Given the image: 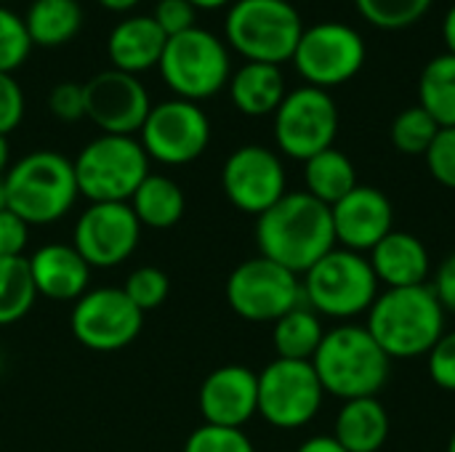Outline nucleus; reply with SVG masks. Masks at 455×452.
<instances>
[{
    "mask_svg": "<svg viewBox=\"0 0 455 452\" xmlns=\"http://www.w3.org/2000/svg\"><path fill=\"white\" fill-rule=\"evenodd\" d=\"M256 245L259 256L293 274H307L336 248L331 208L309 192H285L256 218Z\"/></svg>",
    "mask_w": 455,
    "mask_h": 452,
    "instance_id": "obj_1",
    "label": "nucleus"
},
{
    "mask_svg": "<svg viewBox=\"0 0 455 452\" xmlns=\"http://www.w3.org/2000/svg\"><path fill=\"white\" fill-rule=\"evenodd\" d=\"M365 328L389 360H413L429 354L445 336V309L432 285L395 288L379 293Z\"/></svg>",
    "mask_w": 455,
    "mask_h": 452,
    "instance_id": "obj_2",
    "label": "nucleus"
},
{
    "mask_svg": "<svg viewBox=\"0 0 455 452\" xmlns=\"http://www.w3.org/2000/svg\"><path fill=\"white\" fill-rule=\"evenodd\" d=\"M312 368L325 389L344 402L379 397L389 381L392 360L376 344L368 328L339 325L325 333L320 349L312 357Z\"/></svg>",
    "mask_w": 455,
    "mask_h": 452,
    "instance_id": "obj_3",
    "label": "nucleus"
},
{
    "mask_svg": "<svg viewBox=\"0 0 455 452\" xmlns=\"http://www.w3.org/2000/svg\"><path fill=\"white\" fill-rule=\"evenodd\" d=\"M3 181L8 208L29 226L61 221L80 197L72 160L53 149H35L11 163Z\"/></svg>",
    "mask_w": 455,
    "mask_h": 452,
    "instance_id": "obj_4",
    "label": "nucleus"
},
{
    "mask_svg": "<svg viewBox=\"0 0 455 452\" xmlns=\"http://www.w3.org/2000/svg\"><path fill=\"white\" fill-rule=\"evenodd\" d=\"M72 165L88 202H128L149 176V155L136 136L101 133L77 152Z\"/></svg>",
    "mask_w": 455,
    "mask_h": 452,
    "instance_id": "obj_5",
    "label": "nucleus"
},
{
    "mask_svg": "<svg viewBox=\"0 0 455 452\" xmlns=\"http://www.w3.org/2000/svg\"><path fill=\"white\" fill-rule=\"evenodd\" d=\"M301 32L304 21L288 0H235L224 19V35L245 61H291Z\"/></svg>",
    "mask_w": 455,
    "mask_h": 452,
    "instance_id": "obj_6",
    "label": "nucleus"
},
{
    "mask_svg": "<svg viewBox=\"0 0 455 452\" xmlns=\"http://www.w3.org/2000/svg\"><path fill=\"white\" fill-rule=\"evenodd\" d=\"M304 304L320 317L352 320L379 298V280L363 253L333 248L301 280Z\"/></svg>",
    "mask_w": 455,
    "mask_h": 452,
    "instance_id": "obj_7",
    "label": "nucleus"
},
{
    "mask_svg": "<svg viewBox=\"0 0 455 452\" xmlns=\"http://www.w3.org/2000/svg\"><path fill=\"white\" fill-rule=\"evenodd\" d=\"M157 69L163 83L179 99L189 101L219 93L224 85H229L232 77V61L224 40L197 24L168 37Z\"/></svg>",
    "mask_w": 455,
    "mask_h": 452,
    "instance_id": "obj_8",
    "label": "nucleus"
},
{
    "mask_svg": "<svg viewBox=\"0 0 455 452\" xmlns=\"http://www.w3.org/2000/svg\"><path fill=\"white\" fill-rule=\"evenodd\" d=\"M229 309L248 322H277L304 304V288L291 269L256 256L232 269L224 285Z\"/></svg>",
    "mask_w": 455,
    "mask_h": 452,
    "instance_id": "obj_9",
    "label": "nucleus"
},
{
    "mask_svg": "<svg viewBox=\"0 0 455 452\" xmlns=\"http://www.w3.org/2000/svg\"><path fill=\"white\" fill-rule=\"evenodd\" d=\"M325 389L312 362L272 360L259 373V416L283 432L304 429L323 408Z\"/></svg>",
    "mask_w": 455,
    "mask_h": 452,
    "instance_id": "obj_10",
    "label": "nucleus"
},
{
    "mask_svg": "<svg viewBox=\"0 0 455 452\" xmlns=\"http://www.w3.org/2000/svg\"><path fill=\"white\" fill-rule=\"evenodd\" d=\"M339 133V107L328 91L301 85L285 93L275 112V141L283 155L307 163L333 147Z\"/></svg>",
    "mask_w": 455,
    "mask_h": 452,
    "instance_id": "obj_11",
    "label": "nucleus"
},
{
    "mask_svg": "<svg viewBox=\"0 0 455 452\" xmlns=\"http://www.w3.org/2000/svg\"><path fill=\"white\" fill-rule=\"evenodd\" d=\"M307 85L336 88L349 83L365 64V40L341 21H320L304 27L291 59Z\"/></svg>",
    "mask_w": 455,
    "mask_h": 452,
    "instance_id": "obj_12",
    "label": "nucleus"
},
{
    "mask_svg": "<svg viewBox=\"0 0 455 452\" xmlns=\"http://www.w3.org/2000/svg\"><path fill=\"white\" fill-rule=\"evenodd\" d=\"M139 141L149 160L163 165H187L197 160L211 144V120L197 101L165 99L152 104Z\"/></svg>",
    "mask_w": 455,
    "mask_h": 452,
    "instance_id": "obj_13",
    "label": "nucleus"
},
{
    "mask_svg": "<svg viewBox=\"0 0 455 452\" xmlns=\"http://www.w3.org/2000/svg\"><path fill=\"white\" fill-rule=\"evenodd\" d=\"M69 328L80 346L109 354L139 338L144 312L133 306L123 288H93L72 304Z\"/></svg>",
    "mask_w": 455,
    "mask_h": 452,
    "instance_id": "obj_14",
    "label": "nucleus"
},
{
    "mask_svg": "<svg viewBox=\"0 0 455 452\" xmlns=\"http://www.w3.org/2000/svg\"><path fill=\"white\" fill-rule=\"evenodd\" d=\"M141 240V224L128 202H91L72 226V248L91 269L125 264Z\"/></svg>",
    "mask_w": 455,
    "mask_h": 452,
    "instance_id": "obj_15",
    "label": "nucleus"
},
{
    "mask_svg": "<svg viewBox=\"0 0 455 452\" xmlns=\"http://www.w3.org/2000/svg\"><path fill=\"white\" fill-rule=\"evenodd\" d=\"M221 189L227 200L248 213L261 216L288 192L285 165L277 152L261 144L237 147L221 168Z\"/></svg>",
    "mask_w": 455,
    "mask_h": 452,
    "instance_id": "obj_16",
    "label": "nucleus"
},
{
    "mask_svg": "<svg viewBox=\"0 0 455 452\" xmlns=\"http://www.w3.org/2000/svg\"><path fill=\"white\" fill-rule=\"evenodd\" d=\"M85 117L101 131L115 136H136L152 109L144 83L123 69H101L83 83Z\"/></svg>",
    "mask_w": 455,
    "mask_h": 452,
    "instance_id": "obj_17",
    "label": "nucleus"
},
{
    "mask_svg": "<svg viewBox=\"0 0 455 452\" xmlns=\"http://www.w3.org/2000/svg\"><path fill=\"white\" fill-rule=\"evenodd\" d=\"M197 408L211 426L243 429L259 416V373L245 365H221L211 370L200 384Z\"/></svg>",
    "mask_w": 455,
    "mask_h": 452,
    "instance_id": "obj_18",
    "label": "nucleus"
},
{
    "mask_svg": "<svg viewBox=\"0 0 455 452\" xmlns=\"http://www.w3.org/2000/svg\"><path fill=\"white\" fill-rule=\"evenodd\" d=\"M331 218L336 242L355 253L373 250L395 229V210L389 197L381 189L363 184H357L331 208Z\"/></svg>",
    "mask_w": 455,
    "mask_h": 452,
    "instance_id": "obj_19",
    "label": "nucleus"
},
{
    "mask_svg": "<svg viewBox=\"0 0 455 452\" xmlns=\"http://www.w3.org/2000/svg\"><path fill=\"white\" fill-rule=\"evenodd\" d=\"M29 274L37 296L48 301H77L91 290V266L85 258L64 242H48L29 258Z\"/></svg>",
    "mask_w": 455,
    "mask_h": 452,
    "instance_id": "obj_20",
    "label": "nucleus"
},
{
    "mask_svg": "<svg viewBox=\"0 0 455 452\" xmlns=\"http://www.w3.org/2000/svg\"><path fill=\"white\" fill-rule=\"evenodd\" d=\"M371 266L379 280V285H387V290L395 288H416L427 285L432 272V258L427 245L411 234L392 229L373 250H371Z\"/></svg>",
    "mask_w": 455,
    "mask_h": 452,
    "instance_id": "obj_21",
    "label": "nucleus"
},
{
    "mask_svg": "<svg viewBox=\"0 0 455 452\" xmlns=\"http://www.w3.org/2000/svg\"><path fill=\"white\" fill-rule=\"evenodd\" d=\"M165 43L168 35L149 13H131L112 27L107 37V53L115 69L139 75L149 67H157Z\"/></svg>",
    "mask_w": 455,
    "mask_h": 452,
    "instance_id": "obj_22",
    "label": "nucleus"
},
{
    "mask_svg": "<svg viewBox=\"0 0 455 452\" xmlns=\"http://www.w3.org/2000/svg\"><path fill=\"white\" fill-rule=\"evenodd\" d=\"M285 77L277 64L264 61H245L229 77V96L232 104L251 117L275 115L285 99Z\"/></svg>",
    "mask_w": 455,
    "mask_h": 452,
    "instance_id": "obj_23",
    "label": "nucleus"
},
{
    "mask_svg": "<svg viewBox=\"0 0 455 452\" xmlns=\"http://www.w3.org/2000/svg\"><path fill=\"white\" fill-rule=\"evenodd\" d=\"M389 437V413L379 397L349 400L336 416L333 440L347 452H379Z\"/></svg>",
    "mask_w": 455,
    "mask_h": 452,
    "instance_id": "obj_24",
    "label": "nucleus"
},
{
    "mask_svg": "<svg viewBox=\"0 0 455 452\" xmlns=\"http://www.w3.org/2000/svg\"><path fill=\"white\" fill-rule=\"evenodd\" d=\"M131 210L136 213L141 229H171L181 221L187 210V200L181 186L163 173H152L139 184L133 197L128 200Z\"/></svg>",
    "mask_w": 455,
    "mask_h": 452,
    "instance_id": "obj_25",
    "label": "nucleus"
},
{
    "mask_svg": "<svg viewBox=\"0 0 455 452\" xmlns=\"http://www.w3.org/2000/svg\"><path fill=\"white\" fill-rule=\"evenodd\" d=\"M304 181L315 200L333 208L357 186V168L341 149L331 147L304 163Z\"/></svg>",
    "mask_w": 455,
    "mask_h": 452,
    "instance_id": "obj_26",
    "label": "nucleus"
},
{
    "mask_svg": "<svg viewBox=\"0 0 455 452\" xmlns=\"http://www.w3.org/2000/svg\"><path fill=\"white\" fill-rule=\"evenodd\" d=\"M323 338H325V330H323L320 314L312 312L307 304L283 314L272 328V344L280 360L312 362Z\"/></svg>",
    "mask_w": 455,
    "mask_h": 452,
    "instance_id": "obj_27",
    "label": "nucleus"
},
{
    "mask_svg": "<svg viewBox=\"0 0 455 452\" xmlns=\"http://www.w3.org/2000/svg\"><path fill=\"white\" fill-rule=\"evenodd\" d=\"M24 24L32 45H61L77 35L83 8L77 0H32Z\"/></svg>",
    "mask_w": 455,
    "mask_h": 452,
    "instance_id": "obj_28",
    "label": "nucleus"
},
{
    "mask_svg": "<svg viewBox=\"0 0 455 452\" xmlns=\"http://www.w3.org/2000/svg\"><path fill=\"white\" fill-rule=\"evenodd\" d=\"M419 104L437 120L440 128H455V56H435L419 80Z\"/></svg>",
    "mask_w": 455,
    "mask_h": 452,
    "instance_id": "obj_29",
    "label": "nucleus"
},
{
    "mask_svg": "<svg viewBox=\"0 0 455 452\" xmlns=\"http://www.w3.org/2000/svg\"><path fill=\"white\" fill-rule=\"evenodd\" d=\"M37 290L24 256L0 258V328L13 325L29 314Z\"/></svg>",
    "mask_w": 455,
    "mask_h": 452,
    "instance_id": "obj_30",
    "label": "nucleus"
},
{
    "mask_svg": "<svg viewBox=\"0 0 455 452\" xmlns=\"http://www.w3.org/2000/svg\"><path fill=\"white\" fill-rule=\"evenodd\" d=\"M440 133L437 120L421 107H408L403 109L395 123H392V144L403 152V155H427V149L432 147L435 136Z\"/></svg>",
    "mask_w": 455,
    "mask_h": 452,
    "instance_id": "obj_31",
    "label": "nucleus"
},
{
    "mask_svg": "<svg viewBox=\"0 0 455 452\" xmlns=\"http://www.w3.org/2000/svg\"><path fill=\"white\" fill-rule=\"evenodd\" d=\"M365 21L379 29H405L427 16L432 0H355Z\"/></svg>",
    "mask_w": 455,
    "mask_h": 452,
    "instance_id": "obj_32",
    "label": "nucleus"
},
{
    "mask_svg": "<svg viewBox=\"0 0 455 452\" xmlns=\"http://www.w3.org/2000/svg\"><path fill=\"white\" fill-rule=\"evenodd\" d=\"M123 290L133 301V306L147 314L165 304L171 293V280L157 266H139L128 274V280L123 282Z\"/></svg>",
    "mask_w": 455,
    "mask_h": 452,
    "instance_id": "obj_33",
    "label": "nucleus"
},
{
    "mask_svg": "<svg viewBox=\"0 0 455 452\" xmlns=\"http://www.w3.org/2000/svg\"><path fill=\"white\" fill-rule=\"evenodd\" d=\"M32 40L24 24V16L5 8L0 3V72H11L21 67L29 56Z\"/></svg>",
    "mask_w": 455,
    "mask_h": 452,
    "instance_id": "obj_34",
    "label": "nucleus"
},
{
    "mask_svg": "<svg viewBox=\"0 0 455 452\" xmlns=\"http://www.w3.org/2000/svg\"><path fill=\"white\" fill-rule=\"evenodd\" d=\"M181 452H256L251 437L243 429H227V426H197Z\"/></svg>",
    "mask_w": 455,
    "mask_h": 452,
    "instance_id": "obj_35",
    "label": "nucleus"
},
{
    "mask_svg": "<svg viewBox=\"0 0 455 452\" xmlns=\"http://www.w3.org/2000/svg\"><path fill=\"white\" fill-rule=\"evenodd\" d=\"M424 157L432 178L448 189H455V128H440Z\"/></svg>",
    "mask_w": 455,
    "mask_h": 452,
    "instance_id": "obj_36",
    "label": "nucleus"
},
{
    "mask_svg": "<svg viewBox=\"0 0 455 452\" xmlns=\"http://www.w3.org/2000/svg\"><path fill=\"white\" fill-rule=\"evenodd\" d=\"M48 109L61 123H77L85 117V91L83 83H56L48 93Z\"/></svg>",
    "mask_w": 455,
    "mask_h": 452,
    "instance_id": "obj_37",
    "label": "nucleus"
},
{
    "mask_svg": "<svg viewBox=\"0 0 455 452\" xmlns=\"http://www.w3.org/2000/svg\"><path fill=\"white\" fill-rule=\"evenodd\" d=\"M24 91L11 72H0V136H8L24 120Z\"/></svg>",
    "mask_w": 455,
    "mask_h": 452,
    "instance_id": "obj_38",
    "label": "nucleus"
},
{
    "mask_svg": "<svg viewBox=\"0 0 455 452\" xmlns=\"http://www.w3.org/2000/svg\"><path fill=\"white\" fill-rule=\"evenodd\" d=\"M427 357L429 378L435 381V386H440L443 392H455V330L445 333Z\"/></svg>",
    "mask_w": 455,
    "mask_h": 452,
    "instance_id": "obj_39",
    "label": "nucleus"
},
{
    "mask_svg": "<svg viewBox=\"0 0 455 452\" xmlns=\"http://www.w3.org/2000/svg\"><path fill=\"white\" fill-rule=\"evenodd\" d=\"M195 5L189 0H157L152 19L160 24V29L173 37L179 32H187L195 27Z\"/></svg>",
    "mask_w": 455,
    "mask_h": 452,
    "instance_id": "obj_40",
    "label": "nucleus"
},
{
    "mask_svg": "<svg viewBox=\"0 0 455 452\" xmlns=\"http://www.w3.org/2000/svg\"><path fill=\"white\" fill-rule=\"evenodd\" d=\"M29 242V224L11 208L0 210V258H19Z\"/></svg>",
    "mask_w": 455,
    "mask_h": 452,
    "instance_id": "obj_41",
    "label": "nucleus"
},
{
    "mask_svg": "<svg viewBox=\"0 0 455 452\" xmlns=\"http://www.w3.org/2000/svg\"><path fill=\"white\" fill-rule=\"evenodd\" d=\"M432 290H435L437 301L443 304V309L455 314V250L440 264Z\"/></svg>",
    "mask_w": 455,
    "mask_h": 452,
    "instance_id": "obj_42",
    "label": "nucleus"
},
{
    "mask_svg": "<svg viewBox=\"0 0 455 452\" xmlns=\"http://www.w3.org/2000/svg\"><path fill=\"white\" fill-rule=\"evenodd\" d=\"M296 452H347L333 437H325V434H320V437H309L307 442H301V448Z\"/></svg>",
    "mask_w": 455,
    "mask_h": 452,
    "instance_id": "obj_43",
    "label": "nucleus"
},
{
    "mask_svg": "<svg viewBox=\"0 0 455 452\" xmlns=\"http://www.w3.org/2000/svg\"><path fill=\"white\" fill-rule=\"evenodd\" d=\"M443 35H445V43H448V53H453L455 56V3L448 8V13H445Z\"/></svg>",
    "mask_w": 455,
    "mask_h": 452,
    "instance_id": "obj_44",
    "label": "nucleus"
},
{
    "mask_svg": "<svg viewBox=\"0 0 455 452\" xmlns=\"http://www.w3.org/2000/svg\"><path fill=\"white\" fill-rule=\"evenodd\" d=\"M11 168V147H8V136H0V176H5V170Z\"/></svg>",
    "mask_w": 455,
    "mask_h": 452,
    "instance_id": "obj_45",
    "label": "nucleus"
},
{
    "mask_svg": "<svg viewBox=\"0 0 455 452\" xmlns=\"http://www.w3.org/2000/svg\"><path fill=\"white\" fill-rule=\"evenodd\" d=\"M99 3L109 11H131L139 0H99Z\"/></svg>",
    "mask_w": 455,
    "mask_h": 452,
    "instance_id": "obj_46",
    "label": "nucleus"
},
{
    "mask_svg": "<svg viewBox=\"0 0 455 452\" xmlns=\"http://www.w3.org/2000/svg\"><path fill=\"white\" fill-rule=\"evenodd\" d=\"M195 8H219V5H227L232 0H189Z\"/></svg>",
    "mask_w": 455,
    "mask_h": 452,
    "instance_id": "obj_47",
    "label": "nucleus"
},
{
    "mask_svg": "<svg viewBox=\"0 0 455 452\" xmlns=\"http://www.w3.org/2000/svg\"><path fill=\"white\" fill-rule=\"evenodd\" d=\"M8 208V200H5V181H3V176H0V210H5Z\"/></svg>",
    "mask_w": 455,
    "mask_h": 452,
    "instance_id": "obj_48",
    "label": "nucleus"
},
{
    "mask_svg": "<svg viewBox=\"0 0 455 452\" xmlns=\"http://www.w3.org/2000/svg\"><path fill=\"white\" fill-rule=\"evenodd\" d=\"M448 452H455V432L453 437H451V442H448Z\"/></svg>",
    "mask_w": 455,
    "mask_h": 452,
    "instance_id": "obj_49",
    "label": "nucleus"
},
{
    "mask_svg": "<svg viewBox=\"0 0 455 452\" xmlns=\"http://www.w3.org/2000/svg\"><path fill=\"white\" fill-rule=\"evenodd\" d=\"M0 3H3V0H0Z\"/></svg>",
    "mask_w": 455,
    "mask_h": 452,
    "instance_id": "obj_50",
    "label": "nucleus"
}]
</instances>
